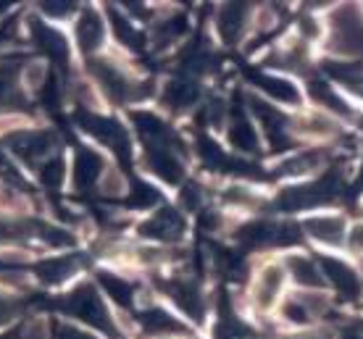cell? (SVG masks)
Listing matches in <instances>:
<instances>
[{
  "label": "cell",
  "instance_id": "cell-38",
  "mask_svg": "<svg viewBox=\"0 0 363 339\" xmlns=\"http://www.w3.org/2000/svg\"><path fill=\"white\" fill-rule=\"evenodd\" d=\"M342 339H363V331H345V334H342Z\"/></svg>",
  "mask_w": 363,
  "mask_h": 339
},
{
  "label": "cell",
  "instance_id": "cell-19",
  "mask_svg": "<svg viewBox=\"0 0 363 339\" xmlns=\"http://www.w3.org/2000/svg\"><path fill=\"white\" fill-rule=\"evenodd\" d=\"M345 219L342 216H313L306 221V234L318 245L337 248L345 237Z\"/></svg>",
  "mask_w": 363,
  "mask_h": 339
},
{
  "label": "cell",
  "instance_id": "cell-40",
  "mask_svg": "<svg viewBox=\"0 0 363 339\" xmlns=\"http://www.w3.org/2000/svg\"><path fill=\"white\" fill-rule=\"evenodd\" d=\"M158 339H182V337H158Z\"/></svg>",
  "mask_w": 363,
  "mask_h": 339
},
{
  "label": "cell",
  "instance_id": "cell-25",
  "mask_svg": "<svg viewBox=\"0 0 363 339\" xmlns=\"http://www.w3.org/2000/svg\"><path fill=\"white\" fill-rule=\"evenodd\" d=\"M308 90H311V98L321 105V108H327L329 113H340V116H353V110L342 100V95L335 92V87H329L327 82H321V79H311L308 82Z\"/></svg>",
  "mask_w": 363,
  "mask_h": 339
},
{
  "label": "cell",
  "instance_id": "cell-14",
  "mask_svg": "<svg viewBox=\"0 0 363 339\" xmlns=\"http://www.w3.org/2000/svg\"><path fill=\"white\" fill-rule=\"evenodd\" d=\"M74 37H77V45L82 53H95L100 45H103V37H106V24L103 18L98 16L95 8H82L79 16H77V27H74Z\"/></svg>",
  "mask_w": 363,
  "mask_h": 339
},
{
  "label": "cell",
  "instance_id": "cell-31",
  "mask_svg": "<svg viewBox=\"0 0 363 339\" xmlns=\"http://www.w3.org/2000/svg\"><path fill=\"white\" fill-rule=\"evenodd\" d=\"M298 129L306 132V134H313V137H324V134L337 132V124L329 119L327 113H306V116L298 121Z\"/></svg>",
  "mask_w": 363,
  "mask_h": 339
},
{
  "label": "cell",
  "instance_id": "cell-6",
  "mask_svg": "<svg viewBox=\"0 0 363 339\" xmlns=\"http://www.w3.org/2000/svg\"><path fill=\"white\" fill-rule=\"evenodd\" d=\"M6 145L13 156L21 161H27L29 166H40L50 161L55 156L58 147V134L50 129H21V132H11V137L6 139Z\"/></svg>",
  "mask_w": 363,
  "mask_h": 339
},
{
  "label": "cell",
  "instance_id": "cell-17",
  "mask_svg": "<svg viewBox=\"0 0 363 339\" xmlns=\"http://www.w3.org/2000/svg\"><path fill=\"white\" fill-rule=\"evenodd\" d=\"M140 323L147 334L158 337H184L187 334V326L182 321H177L174 316H169L166 311H161L158 305H147L140 311Z\"/></svg>",
  "mask_w": 363,
  "mask_h": 339
},
{
  "label": "cell",
  "instance_id": "cell-22",
  "mask_svg": "<svg viewBox=\"0 0 363 339\" xmlns=\"http://www.w3.org/2000/svg\"><path fill=\"white\" fill-rule=\"evenodd\" d=\"M16 71L18 61H0V110H18L24 108V95L16 87Z\"/></svg>",
  "mask_w": 363,
  "mask_h": 339
},
{
  "label": "cell",
  "instance_id": "cell-18",
  "mask_svg": "<svg viewBox=\"0 0 363 339\" xmlns=\"http://www.w3.org/2000/svg\"><path fill=\"white\" fill-rule=\"evenodd\" d=\"M32 40H35V47L37 50H43L45 55H50L58 66H66L69 64V42H66V37L58 32V29L48 27V24H32Z\"/></svg>",
  "mask_w": 363,
  "mask_h": 339
},
{
  "label": "cell",
  "instance_id": "cell-24",
  "mask_svg": "<svg viewBox=\"0 0 363 339\" xmlns=\"http://www.w3.org/2000/svg\"><path fill=\"white\" fill-rule=\"evenodd\" d=\"M200 100V90L198 84L184 79V76H177L164 87V103L172 110H187L192 108L195 103Z\"/></svg>",
  "mask_w": 363,
  "mask_h": 339
},
{
  "label": "cell",
  "instance_id": "cell-20",
  "mask_svg": "<svg viewBox=\"0 0 363 339\" xmlns=\"http://www.w3.org/2000/svg\"><path fill=\"white\" fill-rule=\"evenodd\" d=\"M82 258H74V255H64V258H50V260H43V263H37L35 274L37 279L43 282V285L48 287H58L64 285V282H69L79 268H82V263H79Z\"/></svg>",
  "mask_w": 363,
  "mask_h": 339
},
{
  "label": "cell",
  "instance_id": "cell-21",
  "mask_svg": "<svg viewBox=\"0 0 363 339\" xmlns=\"http://www.w3.org/2000/svg\"><path fill=\"white\" fill-rule=\"evenodd\" d=\"M229 142L235 145V150L245 153V158H253L261 150L258 134H255L253 124L245 119L242 110H232V121H229Z\"/></svg>",
  "mask_w": 363,
  "mask_h": 339
},
{
  "label": "cell",
  "instance_id": "cell-7",
  "mask_svg": "<svg viewBox=\"0 0 363 339\" xmlns=\"http://www.w3.org/2000/svg\"><path fill=\"white\" fill-rule=\"evenodd\" d=\"M247 105H250L255 119L261 121L272 150H287V147L292 145L290 129H287V116L279 113L266 98H258V95H250V98H247Z\"/></svg>",
  "mask_w": 363,
  "mask_h": 339
},
{
  "label": "cell",
  "instance_id": "cell-9",
  "mask_svg": "<svg viewBox=\"0 0 363 339\" xmlns=\"http://www.w3.org/2000/svg\"><path fill=\"white\" fill-rule=\"evenodd\" d=\"M324 279H329V285L335 287V292L347 300V303H358L363 297V282L361 276L355 274V268H350V263L340 260V258H321L318 260Z\"/></svg>",
  "mask_w": 363,
  "mask_h": 339
},
{
  "label": "cell",
  "instance_id": "cell-13",
  "mask_svg": "<svg viewBox=\"0 0 363 339\" xmlns=\"http://www.w3.org/2000/svg\"><path fill=\"white\" fill-rule=\"evenodd\" d=\"M284 266L279 263H266L261 268V274L255 279V289H253V300L255 305L261 308V311H269L274 303H277V297L281 294L284 289Z\"/></svg>",
  "mask_w": 363,
  "mask_h": 339
},
{
  "label": "cell",
  "instance_id": "cell-4",
  "mask_svg": "<svg viewBox=\"0 0 363 339\" xmlns=\"http://www.w3.org/2000/svg\"><path fill=\"white\" fill-rule=\"evenodd\" d=\"M90 71L92 76L98 79L100 90L108 95L113 103H127V100H140L145 98L150 84L135 82L121 66H116L108 58H98V61H90Z\"/></svg>",
  "mask_w": 363,
  "mask_h": 339
},
{
  "label": "cell",
  "instance_id": "cell-27",
  "mask_svg": "<svg viewBox=\"0 0 363 339\" xmlns=\"http://www.w3.org/2000/svg\"><path fill=\"white\" fill-rule=\"evenodd\" d=\"M108 18H111V27H113V35H116V40L121 42V45L132 47V50L143 47V35H140V27H137L127 13L116 11V6H108Z\"/></svg>",
  "mask_w": 363,
  "mask_h": 339
},
{
  "label": "cell",
  "instance_id": "cell-8",
  "mask_svg": "<svg viewBox=\"0 0 363 339\" xmlns=\"http://www.w3.org/2000/svg\"><path fill=\"white\" fill-rule=\"evenodd\" d=\"M158 287L172 297L174 305L187 318L203 321V316H206V294H203V289H200L195 279H161Z\"/></svg>",
  "mask_w": 363,
  "mask_h": 339
},
{
  "label": "cell",
  "instance_id": "cell-36",
  "mask_svg": "<svg viewBox=\"0 0 363 339\" xmlns=\"http://www.w3.org/2000/svg\"><path fill=\"white\" fill-rule=\"evenodd\" d=\"M347 245H350V250H355V253H363V221H358L355 226H350Z\"/></svg>",
  "mask_w": 363,
  "mask_h": 339
},
{
  "label": "cell",
  "instance_id": "cell-15",
  "mask_svg": "<svg viewBox=\"0 0 363 339\" xmlns=\"http://www.w3.org/2000/svg\"><path fill=\"white\" fill-rule=\"evenodd\" d=\"M103 158L95 153V150H87V147H79L77 150V158H74V187L79 193H90V190H98V182L103 176Z\"/></svg>",
  "mask_w": 363,
  "mask_h": 339
},
{
  "label": "cell",
  "instance_id": "cell-16",
  "mask_svg": "<svg viewBox=\"0 0 363 339\" xmlns=\"http://www.w3.org/2000/svg\"><path fill=\"white\" fill-rule=\"evenodd\" d=\"M250 79H253V84L264 92L266 98H274V100L287 103V105H300V103H303L298 87H295L287 76L266 74V71H250Z\"/></svg>",
  "mask_w": 363,
  "mask_h": 339
},
{
  "label": "cell",
  "instance_id": "cell-39",
  "mask_svg": "<svg viewBox=\"0 0 363 339\" xmlns=\"http://www.w3.org/2000/svg\"><path fill=\"white\" fill-rule=\"evenodd\" d=\"M358 184L363 187V166H361V171H358Z\"/></svg>",
  "mask_w": 363,
  "mask_h": 339
},
{
  "label": "cell",
  "instance_id": "cell-33",
  "mask_svg": "<svg viewBox=\"0 0 363 339\" xmlns=\"http://www.w3.org/2000/svg\"><path fill=\"white\" fill-rule=\"evenodd\" d=\"M224 200L237 205V208H255V205H258V197H255L250 190H245V187H232V190H227V193H224Z\"/></svg>",
  "mask_w": 363,
  "mask_h": 339
},
{
  "label": "cell",
  "instance_id": "cell-34",
  "mask_svg": "<svg viewBox=\"0 0 363 339\" xmlns=\"http://www.w3.org/2000/svg\"><path fill=\"white\" fill-rule=\"evenodd\" d=\"M40 11L50 18H64L77 11V3H40Z\"/></svg>",
  "mask_w": 363,
  "mask_h": 339
},
{
  "label": "cell",
  "instance_id": "cell-23",
  "mask_svg": "<svg viewBox=\"0 0 363 339\" xmlns=\"http://www.w3.org/2000/svg\"><path fill=\"white\" fill-rule=\"evenodd\" d=\"M284 271H290L292 279H295L300 287H306V289H318V287L324 285L321 266H318V260H313V258L290 255L287 263H284Z\"/></svg>",
  "mask_w": 363,
  "mask_h": 339
},
{
  "label": "cell",
  "instance_id": "cell-29",
  "mask_svg": "<svg viewBox=\"0 0 363 339\" xmlns=\"http://www.w3.org/2000/svg\"><path fill=\"white\" fill-rule=\"evenodd\" d=\"M324 163L321 153H300V156H290L284 163L277 168V174H287V176H308L313 174L318 166Z\"/></svg>",
  "mask_w": 363,
  "mask_h": 339
},
{
  "label": "cell",
  "instance_id": "cell-10",
  "mask_svg": "<svg viewBox=\"0 0 363 339\" xmlns=\"http://www.w3.org/2000/svg\"><path fill=\"white\" fill-rule=\"evenodd\" d=\"M184 216L174 208H161L140 226V234L153 242H179L184 237Z\"/></svg>",
  "mask_w": 363,
  "mask_h": 339
},
{
  "label": "cell",
  "instance_id": "cell-12",
  "mask_svg": "<svg viewBox=\"0 0 363 339\" xmlns=\"http://www.w3.org/2000/svg\"><path fill=\"white\" fill-rule=\"evenodd\" d=\"M247 13H250V6H245V3H227V6L218 8L216 29H218V37L227 45H237L242 40L247 27Z\"/></svg>",
  "mask_w": 363,
  "mask_h": 339
},
{
  "label": "cell",
  "instance_id": "cell-30",
  "mask_svg": "<svg viewBox=\"0 0 363 339\" xmlns=\"http://www.w3.org/2000/svg\"><path fill=\"white\" fill-rule=\"evenodd\" d=\"M98 193L106 197V200H127V193H129V184L127 179L118 174V171H103L98 182Z\"/></svg>",
  "mask_w": 363,
  "mask_h": 339
},
{
  "label": "cell",
  "instance_id": "cell-28",
  "mask_svg": "<svg viewBox=\"0 0 363 339\" xmlns=\"http://www.w3.org/2000/svg\"><path fill=\"white\" fill-rule=\"evenodd\" d=\"M161 202V193L155 190L153 184L143 182V179H135L129 184L127 193V205L135 208V211H147V208H155Z\"/></svg>",
  "mask_w": 363,
  "mask_h": 339
},
{
  "label": "cell",
  "instance_id": "cell-32",
  "mask_svg": "<svg viewBox=\"0 0 363 339\" xmlns=\"http://www.w3.org/2000/svg\"><path fill=\"white\" fill-rule=\"evenodd\" d=\"M40 171V182L45 184V187H50V190H58L61 187V182H64V161L58 156H53L50 161H45V163L37 168Z\"/></svg>",
  "mask_w": 363,
  "mask_h": 339
},
{
  "label": "cell",
  "instance_id": "cell-2",
  "mask_svg": "<svg viewBox=\"0 0 363 339\" xmlns=\"http://www.w3.org/2000/svg\"><path fill=\"white\" fill-rule=\"evenodd\" d=\"M340 190H342L340 171H329V174L318 176V179H313L308 184H295V187L281 190L279 197H277V208L287 213L308 211V208H316V205L335 202Z\"/></svg>",
  "mask_w": 363,
  "mask_h": 339
},
{
  "label": "cell",
  "instance_id": "cell-26",
  "mask_svg": "<svg viewBox=\"0 0 363 339\" xmlns=\"http://www.w3.org/2000/svg\"><path fill=\"white\" fill-rule=\"evenodd\" d=\"M98 282H100V287H103V289H106V292H108L111 297L121 305V308H129V305L137 300V285H135V282H127L124 276L108 274V271H100Z\"/></svg>",
  "mask_w": 363,
  "mask_h": 339
},
{
  "label": "cell",
  "instance_id": "cell-37",
  "mask_svg": "<svg viewBox=\"0 0 363 339\" xmlns=\"http://www.w3.org/2000/svg\"><path fill=\"white\" fill-rule=\"evenodd\" d=\"M290 339H332L327 331H306V334H298V337H290Z\"/></svg>",
  "mask_w": 363,
  "mask_h": 339
},
{
  "label": "cell",
  "instance_id": "cell-3",
  "mask_svg": "<svg viewBox=\"0 0 363 339\" xmlns=\"http://www.w3.org/2000/svg\"><path fill=\"white\" fill-rule=\"evenodd\" d=\"M329 47L340 55L363 50V13L358 6H337L329 13Z\"/></svg>",
  "mask_w": 363,
  "mask_h": 339
},
{
  "label": "cell",
  "instance_id": "cell-5",
  "mask_svg": "<svg viewBox=\"0 0 363 339\" xmlns=\"http://www.w3.org/2000/svg\"><path fill=\"white\" fill-rule=\"evenodd\" d=\"M77 119H79V127H82L90 137H95L100 145H106L108 150H113L124 163H129L132 142H129L127 129L118 124V119L103 116V113H95V110H79Z\"/></svg>",
  "mask_w": 363,
  "mask_h": 339
},
{
  "label": "cell",
  "instance_id": "cell-11",
  "mask_svg": "<svg viewBox=\"0 0 363 339\" xmlns=\"http://www.w3.org/2000/svg\"><path fill=\"white\" fill-rule=\"evenodd\" d=\"M145 163L150 174L169 184H179L184 179V163L177 147H145Z\"/></svg>",
  "mask_w": 363,
  "mask_h": 339
},
{
  "label": "cell",
  "instance_id": "cell-35",
  "mask_svg": "<svg viewBox=\"0 0 363 339\" xmlns=\"http://www.w3.org/2000/svg\"><path fill=\"white\" fill-rule=\"evenodd\" d=\"M55 337L58 339H98L92 331L82 329V326H74V323H61L58 331H55Z\"/></svg>",
  "mask_w": 363,
  "mask_h": 339
},
{
  "label": "cell",
  "instance_id": "cell-1",
  "mask_svg": "<svg viewBox=\"0 0 363 339\" xmlns=\"http://www.w3.org/2000/svg\"><path fill=\"white\" fill-rule=\"evenodd\" d=\"M58 311H64L66 316L77 318L79 323H87L92 329L106 331L108 337H118L116 326H113V318H111L108 308L103 303V297L98 294L95 285L84 282V285H77L69 294H64L58 303H55Z\"/></svg>",
  "mask_w": 363,
  "mask_h": 339
},
{
  "label": "cell",
  "instance_id": "cell-41",
  "mask_svg": "<svg viewBox=\"0 0 363 339\" xmlns=\"http://www.w3.org/2000/svg\"><path fill=\"white\" fill-rule=\"evenodd\" d=\"M358 127H361V132H363V116H361V121H358Z\"/></svg>",
  "mask_w": 363,
  "mask_h": 339
}]
</instances>
